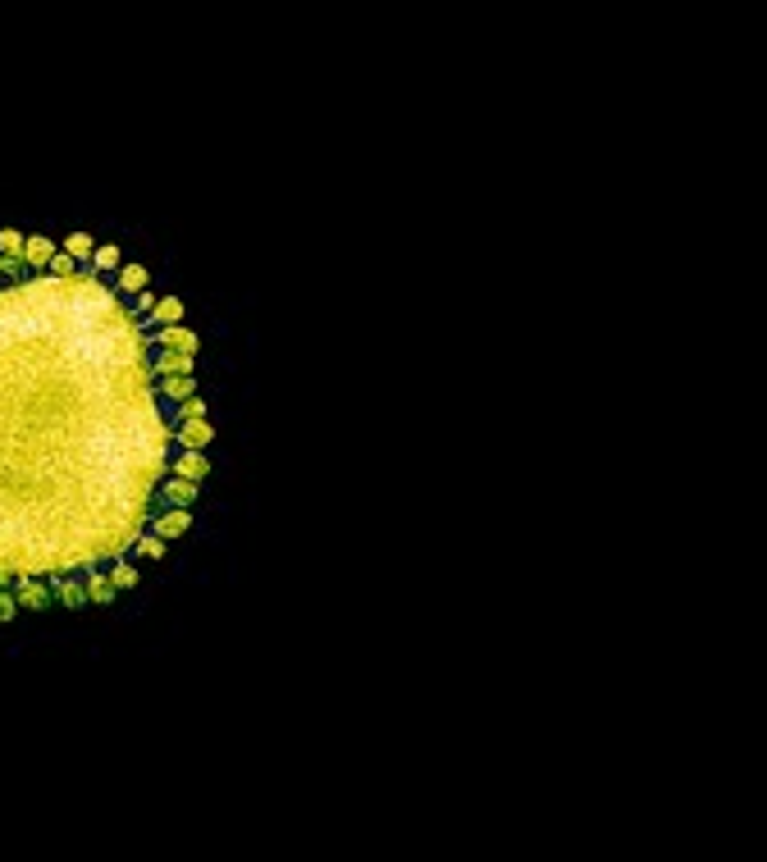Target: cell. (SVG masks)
<instances>
[{
  "label": "cell",
  "instance_id": "1",
  "mask_svg": "<svg viewBox=\"0 0 767 862\" xmlns=\"http://www.w3.org/2000/svg\"><path fill=\"white\" fill-rule=\"evenodd\" d=\"M91 233H0V621L110 607L210 474L197 333Z\"/></svg>",
  "mask_w": 767,
  "mask_h": 862
}]
</instances>
